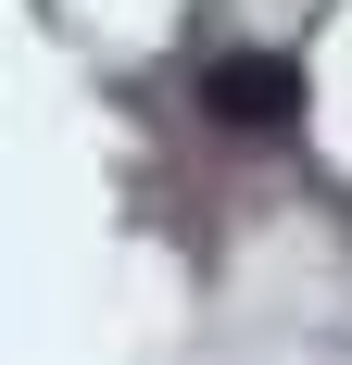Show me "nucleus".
Segmentation results:
<instances>
[{
    "label": "nucleus",
    "instance_id": "obj_1",
    "mask_svg": "<svg viewBox=\"0 0 352 365\" xmlns=\"http://www.w3.org/2000/svg\"><path fill=\"white\" fill-rule=\"evenodd\" d=\"M202 113L214 126H289V113H302V63H289V51H227V63L202 76Z\"/></svg>",
    "mask_w": 352,
    "mask_h": 365
}]
</instances>
